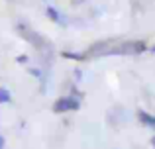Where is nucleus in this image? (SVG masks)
I'll return each mask as SVG.
<instances>
[{
    "label": "nucleus",
    "instance_id": "obj_4",
    "mask_svg": "<svg viewBox=\"0 0 155 149\" xmlns=\"http://www.w3.org/2000/svg\"><path fill=\"white\" fill-rule=\"evenodd\" d=\"M140 118L143 124H147V126H155V116H149L147 112H140Z\"/></svg>",
    "mask_w": 155,
    "mask_h": 149
},
{
    "label": "nucleus",
    "instance_id": "obj_6",
    "mask_svg": "<svg viewBox=\"0 0 155 149\" xmlns=\"http://www.w3.org/2000/svg\"><path fill=\"white\" fill-rule=\"evenodd\" d=\"M2 145H4V139H2V135H0V149H2Z\"/></svg>",
    "mask_w": 155,
    "mask_h": 149
},
{
    "label": "nucleus",
    "instance_id": "obj_2",
    "mask_svg": "<svg viewBox=\"0 0 155 149\" xmlns=\"http://www.w3.org/2000/svg\"><path fill=\"white\" fill-rule=\"evenodd\" d=\"M18 30H20V34H22L24 37L28 39V41H30V43H34L35 47H39V49L47 45V43H45V39H43V37H41L39 34H35L34 30H30V28H26V26H20Z\"/></svg>",
    "mask_w": 155,
    "mask_h": 149
},
{
    "label": "nucleus",
    "instance_id": "obj_7",
    "mask_svg": "<svg viewBox=\"0 0 155 149\" xmlns=\"http://www.w3.org/2000/svg\"><path fill=\"white\" fill-rule=\"evenodd\" d=\"M153 141H155V139H153Z\"/></svg>",
    "mask_w": 155,
    "mask_h": 149
},
{
    "label": "nucleus",
    "instance_id": "obj_3",
    "mask_svg": "<svg viewBox=\"0 0 155 149\" xmlns=\"http://www.w3.org/2000/svg\"><path fill=\"white\" fill-rule=\"evenodd\" d=\"M79 102L75 98H59L55 102V112H67V110H77Z\"/></svg>",
    "mask_w": 155,
    "mask_h": 149
},
{
    "label": "nucleus",
    "instance_id": "obj_1",
    "mask_svg": "<svg viewBox=\"0 0 155 149\" xmlns=\"http://www.w3.org/2000/svg\"><path fill=\"white\" fill-rule=\"evenodd\" d=\"M145 49L143 41H126L120 43L116 47H110V53H124V55H134V53H141Z\"/></svg>",
    "mask_w": 155,
    "mask_h": 149
},
{
    "label": "nucleus",
    "instance_id": "obj_5",
    "mask_svg": "<svg viewBox=\"0 0 155 149\" xmlns=\"http://www.w3.org/2000/svg\"><path fill=\"white\" fill-rule=\"evenodd\" d=\"M0 102H10V92L6 88H0Z\"/></svg>",
    "mask_w": 155,
    "mask_h": 149
}]
</instances>
